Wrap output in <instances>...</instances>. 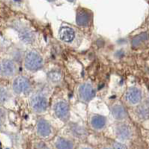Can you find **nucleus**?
Listing matches in <instances>:
<instances>
[{"label":"nucleus","mask_w":149,"mask_h":149,"mask_svg":"<svg viewBox=\"0 0 149 149\" xmlns=\"http://www.w3.org/2000/svg\"><path fill=\"white\" fill-rule=\"evenodd\" d=\"M24 67L27 70L35 72L44 67V59L38 52L35 49L27 51L24 56Z\"/></svg>","instance_id":"obj_1"},{"label":"nucleus","mask_w":149,"mask_h":149,"mask_svg":"<svg viewBox=\"0 0 149 149\" xmlns=\"http://www.w3.org/2000/svg\"><path fill=\"white\" fill-rule=\"evenodd\" d=\"M91 21V13L84 8L78 9L76 16V22L78 26L82 27L88 26Z\"/></svg>","instance_id":"obj_9"},{"label":"nucleus","mask_w":149,"mask_h":149,"mask_svg":"<svg viewBox=\"0 0 149 149\" xmlns=\"http://www.w3.org/2000/svg\"><path fill=\"white\" fill-rule=\"evenodd\" d=\"M112 149H127V146L121 142H115L112 145Z\"/></svg>","instance_id":"obj_22"},{"label":"nucleus","mask_w":149,"mask_h":149,"mask_svg":"<svg viewBox=\"0 0 149 149\" xmlns=\"http://www.w3.org/2000/svg\"><path fill=\"white\" fill-rule=\"evenodd\" d=\"M107 124V118L101 115H92L90 118V125L94 130H102Z\"/></svg>","instance_id":"obj_10"},{"label":"nucleus","mask_w":149,"mask_h":149,"mask_svg":"<svg viewBox=\"0 0 149 149\" xmlns=\"http://www.w3.org/2000/svg\"><path fill=\"white\" fill-rule=\"evenodd\" d=\"M48 80L52 84H58L60 83L61 79V74L60 72L56 71V70H53L50 71L48 74Z\"/></svg>","instance_id":"obj_19"},{"label":"nucleus","mask_w":149,"mask_h":149,"mask_svg":"<svg viewBox=\"0 0 149 149\" xmlns=\"http://www.w3.org/2000/svg\"><path fill=\"white\" fill-rule=\"evenodd\" d=\"M136 114L139 118V119L145 121L149 118V107L146 105H141L139 104L137 105L136 109Z\"/></svg>","instance_id":"obj_17"},{"label":"nucleus","mask_w":149,"mask_h":149,"mask_svg":"<svg viewBox=\"0 0 149 149\" xmlns=\"http://www.w3.org/2000/svg\"><path fill=\"white\" fill-rule=\"evenodd\" d=\"M116 136L121 140H127L130 139L133 135L132 129L129 125L125 124H121L117 126L116 130Z\"/></svg>","instance_id":"obj_13"},{"label":"nucleus","mask_w":149,"mask_h":149,"mask_svg":"<svg viewBox=\"0 0 149 149\" xmlns=\"http://www.w3.org/2000/svg\"><path fill=\"white\" fill-rule=\"evenodd\" d=\"M111 112L113 118L117 121H123L126 119L127 116L125 107L120 103H116L112 106Z\"/></svg>","instance_id":"obj_12"},{"label":"nucleus","mask_w":149,"mask_h":149,"mask_svg":"<svg viewBox=\"0 0 149 149\" xmlns=\"http://www.w3.org/2000/svg\"><path fill=\"white\" fill-rule=\"evenodd\" d=\"M56 117L62 121H67L70 117V107L65 100H60L56 102L53 107Z\"/></svg>","instance_id":"obj_6"},{"label":"nucleus","mask_w":149,"mask_h":149,"mask_svg":"<svg viewBox=\"0 0 149 149\" xmlns=\"http://www.w3.org/2000/svg\"><path fill=\"white\" fill-rule=\"evenodd\" d=\"M81 149H91V148H90L88 147H84V148H82Z\"/></svg>","instance_id":"obj_26"},{"label":"nucleus","mask_w":149,"mask_h":149,"mask_svg":"<svg viewBox=\"0 0 149 149\" xmlns=\"http://www.w3.org/2000/svg\"><path fill=\"white\" fill-rule=\"evenodd\" d=\"M148 34L147 32L139 34V35L133 38V40H132V45L133 46V47H138L140 45H142L143 43L147 41L148 40Z\"/></svg>","instance_id":"obj_18"},{"label":"nucleus","mask_w":149,"mask_h":149,"mask_svg":"<svg viewBox=\"0 0 149 149\" xmlns=\"http://www.w3.org/2000/svg\"><path fill=\"white\" fill-rule=\"evenodd\" d=\"M56 149H74V143L70 139L63 137H58L54 143Z\"/></svg>","instance_id":"obj_15"},{"label":"nucleus","mask_w":149,"mask_h":149,"mask_svg":"<svg viewBox=\"0 0 149 149\" xmlns=\"http://www.w3.org/2000/svg\"><path fill=\"white\" fill-rule=\"evenodd\" d=\"M30 107L35 113H43L47 110L48 107V100L47 97L41 93H37L32 95L30 99Z\"/></svg>","instance_id":"obj_2"},{"label":"nucleus","mask_w":149,"mask_h":149,"mask_svg":"<svg viewBox=\"0 0 149 149\" xmlns=\"http://www.w3.org/2000/svg\"><path fill=\"white\" fill-rule=\"evenodd\" d=\"M67 1H68V2H73L74 1H75V0H67Z\"/></svg>","instance_id":"obj_27"},{"label":"nucleus","mask_w":149,"mask_h":149,"mask_svg":"<svg viewBox=\"0 0 149 149\" xmlns=\"http://www.w3.org/2000/svg\"><path fill=\"white\" fill-rule=\"evenodd\" d=\"M70 131L74 136L79 139L85 138L88 134L85 127L77 124H72L70 125Z\"/></svg>","instance_id":"obj_16"},{"label":"nucleus","mask_w":149,"mask_h":149,"mask_svg":"<svg viewBox=\"0 0 149 149\" xmlns=\"http://www.w3.org/2000/svg\"><path fill=\"white\" fill-rule=\"evenodd\" d=\"M95 96V89L90 83H83L78 88L79 100L83 103H88Z\"/></svg>","instance_id":"obj_4"},{"label":"nucleus","mask_w":149,"mask_h":149,"mask_svg":"<svg viewBox=\"0 0 149 149\" xmlns=\"http://www.w3.org/2000/svg\"><path fill=\"white\" fill-rule=\"evenodd\" d=\"M147 105L149 107V96L148 97V98H147Z\"/></svg>","instance_id":"obj_24"},{"label":"nucleus","mask_w":149,"mask_h":149,"mask_svg":"<svg viewBox=\"0 0 149 149\" xmlns=\"http://www.w3.org/2000/svg\"><path fill=\"white\" fill-rule=\"evenodd\" d=\"M6 111L2 109H0V120L3 121L4 120H5V118H6Z\"/></svg>","instance_id":"obj_23"},{"label":"nucleus","mask_w":149,"mask_h":149,"mask_svg":"<svg viewBox=\"0 0 149 149\" xmlns=\"http://www.w3.org/2000/svg\"><path fill=\"white\" fill-rule=\"evenodd\" d=\"M125 98L128 104L132 106H137L142 100V91L138 87H130L125 92Z\"/></svg>","instance_id":"obj_7"},{"label":"nucleus","mask_w":149,"mask_h":149,"mask_svg":"<svg viewBox=\"0 0 149 149\" xmlns=\"http://www.w3.org/2000/svg\"><path fill=\"white\" fill-rule=\"evenodd\" d=\"M32 86L30 81L24 76H18L13 81L12 89L16 95H25L29 92Z\"/></svg>","instance_id":"obj_3"},{"label":"nucleus","mask_w":149,"mask_h":149,"mask_svg":"<svg viewBox=\"0 0 149 149\" xmlns=\"http://www.w3.org/2000/svg\"><path fill=\"white\" fill-rule=\"evenodd\" d=\"M9 98V93L5 87L0 86V104H4Z\"/></svg>","instance_id":"obj_20"},{"label":"nucleus","mask_w":149,"mask_h":149,"mask_svg":"<svg viewBox=\"0 0 149 149\" xmlns=\"http://www.w3.org/2000/svg\"><path fill=\"white\" fill-rule=\"evenodd\" d=\"M52 127L50 124L44 118H39L36 124V133L40 138L45 139L52 134Z\"/></svg>","instance_id":"obj_8"},{"label":"nucleus","mask_w":149,"mask_h":149,"mask_svg":"<svg viewBox=\"0 0 149 149\" xmlns=\"http://www.w3.org/2000/svg\"><path fill=\"white\" fill-rule=\"evenodd\" d=\"M60 40L65 43H71L75 38V31L69 26H61L58 31Z\"/></svg>","instance_id":"obj_11"},{"label":"nucleus","mask_w":149,"mask_h":149,"mask_svg":"<svg viewBox=\"0 0 149 149\" xmlns=\"http://www.w3.org/2000/svg\"><path fill=\"white\" fill-rule=\"evenodd\" d=\"M19 38L22 42L24 44H32L35 40V32L29 28L22 27L19 30Z\"/></svg>","instance_id":"obj_14"},{"label":"nucleus","mask_w":149,"mask_h":149,"mask_svg":"<svg viewBox=\"0 0 149 149\" xmlns=\"http://www.w3.org/2000/svg\"><path fill=\"white\" fill-rule=\"evenodd\" d=\"M2 121L0 120V130H1V128H2Z\"/></svg>","instance_id":"obj_25"},{"label":"nucleus","mask_w":149,"mask_h":149,"mask_svg":"<svg viewBox=\"0 0 149 149\" xmlns=\"http://www.w3.org/2000/svg\"><path fill=\"white\" fill-rule=\"evenodd\" d=\"M34 149H50L47 144H46L44 142H38L35 143L34 146Z\"/></svg>","instance_id":"obj_21"},{"label":"nucleus","mask_w":149,"mask_h":149,"mask_svg":"<svg viewBox=\"0 0 149 149\" xmlns=\"http://www.w3.org/2000/svg\"><path fill=\"white\" fill-rule=\"evenodd\" d=\"M17 71V66L15 61L5 58L0 61V75L5 78L14 77Z\"/></svg>","instance_id":"obj_5"},{"label":"nucleus","mask_w":149,"mask_h":149,"mask_svg":"<svg viewBox=\"0 0 149 149\" xmlns=\"http://www.w3.org/2000/svg\"><path fill=\"white\" fill-rule=\"evenodd\" d=\"M47 1H48V2H54L55 0H47Z\"/></svg>","instance_id":"obj_28"},{"label":"nucleus","mask_w":149,"mask_h":149,"mask_svg":"<svg viewBox=\"0 0 149 149\" xmlns=\"http://www.w3.org/2000/svg\"><path fill=\"white\" fill-rule=\"evenodd\" d=\"M103 149H111V148H104Z\"/></svg>","instance_id":"obj_29"}]
</instances>
